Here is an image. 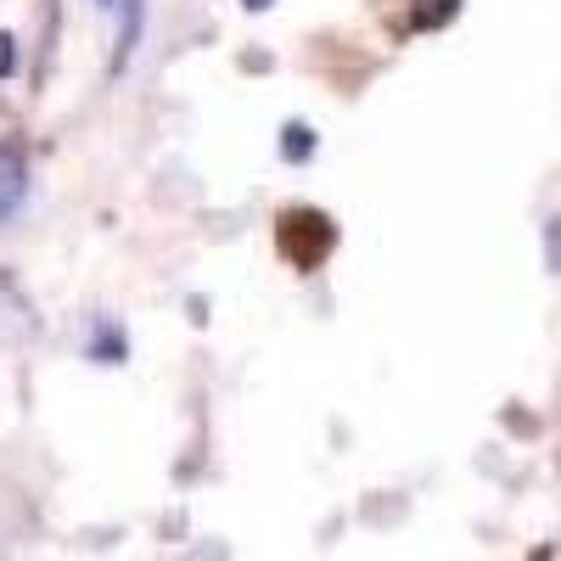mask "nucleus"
I'll use <instances>...</instances> for the list:
<instances>
[{"label":"nucleus","instance_id":"nucleus-1","mask_svg":"<svg viewBox=\"0 0 561 561\" xmlns=\"http://www.w3.org/2000/svg\"><path fill=\"white\" fill-rule=\"evenodd\" d=\"M332 248H337V225L325 219L320 208H293V214H280V253H287L298 270H314Z\"/></svg>","mask_w":561,"mask_h":561},{"label":"nucleus","instance_id":"nucleus-2","mask_svg":"<svg viewBox=\"0 0 561 561\" xmlns=\"http://www.w3.org/2000/svg\"><path fill=\"white\" fill-rule=\"evenodd\" d=\"M28 197V158L18 140H0V219H12Z\"/></svg>","mask_w":561,"mask_h":561},{"label":"nucleus","instance_id":"nucleus-3","mask_svg":"<svg viewBox=\"0 0 561 561\" xmlns=\"http://www.w3.org/2000/svg\"><path fill=\"white\" fill-rule=\"evenodd\" d=\"M102 12L118 18V51H113V68H124L140 45V28H147V0H96Z\"/></svg>","mask_w":561,"mask_h":561},{"label":"nucleus","instance_id":"nucleus-4","mask_svg":"<svg viewBox=\"0 0 561 561\" xmlns=\"http://www.w3.org/2000/svg\"><path fill=\"white\" fill-rule=\"evenodd\" d=\"M90 359H96V365H124L129 359V337L118 332V320H96V325H90Z\"/></svg>","mask_w":561,"mask_h":561},{"label":"nucleus","instance_id":"nucleus-5","mask_svg":"<svg viewBox=\"0 0 561 561\" xmlns=\"http://www.w3.org/2000/svg\"><path fill=\"white\" fill-rule=\"evenodd\" d=\"M314 147H320V140H314L309 124H287V129H280V158H287V163H309Z\"/></svg>","mask_w":561,"mask_h":561},{"label":"nucleus","instance_id":"nucleus-6","mask_svg":"<svg viewBox=\"0 0 561 561\" xmlns=\"http://www.w3.org/2000/svg\"><path fill=\"white\" fill-rule=\"evenodd\" d=\"M455 12H460V0H415L410 18H415V28H444Z\"/></svg>","mask_w":561,"mask_h":561},{"label":"nucleus","instance_id":"nucleus-7","mask_svg":"<svg viewBox=\"0 0 561 561\" xmlns=\"http://www.w3.org/2000/svg\"><path fill=\"white\" fill-rule=\"evenodd\" d=\"M545 259H550V270L561 275V219L545 225Z\"/></svg>","mask_w":561,"mask_h":561},{"label":"nucleus","instance_id":"nucleus-8","mask_svg":"<svg viewBox=\"0 0 561 561\" xmlns=\"http://www.w3.org/2000/svg\"><path fill=\"white\" fill-rule=\"evenodd\" d=\"M12 73H18V39L0 28V79H12Z\"/></svg>","mask_w":561,"mask_h":561},{"label":"nucleus","instance_id":"nucleus-9","mask_svg":"<svg viewBox=\"0 0 561 561\" xmlns=\"http://www.w3.org/2000/svg\"><path fill=\"white\" fill-rule=\"evenodd\" d=\"M242 7H248V12H264V7H275V0H242Z\"/></svg>","mask_w":561,"mask_h":561}]
</instances>
